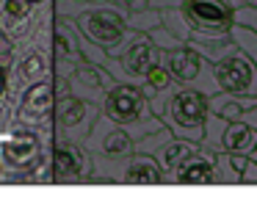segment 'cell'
<instances>
[{
    "label": "cell",
    "mask_w": 257,
    "mask_h": 221,
    "mask_svg": "<svg viewBox=\"0 0 257 221\" xmlns=\"http://www.w3.org/2000/svg\"><path fill=\"white\" fill-rule=\"evenodd\" d=\"M183 14L196 33H229L235 9L227 0H183Z\"/></svg>",
    "instance_id": "cell-13"
},
{
    "label": "cell",
    "mask_w": 257,
    "mask_h": 221,
    "mask_svg": "<svg viewBox=\"0 0 257 221\" xmlns=\"http://www.w3.org/2000/svg\"><path fill=\"white\" fill-rule=\"evenodd\" d=\"M243 6H257V0H240Z\"/></svg>",
    "instance_id": "cell-36"
},
{
    "label": "cell",
    "mask_w": 257,
    "mask_h": 221,
    "mask_svg": "<svg viewBox=\"0 0 257 221\" xmlns=\"http://www.w3.org/2000/svg\"><path fill=\"white\" fill-rule=\"evenodd\" d=\"M122 185H163V169L147 152H133L122 166L119 174Z\"/></svg>",
    "instance_id": "cell-16"
},
{
    "label": "cell",
    "mask_w": 257,
    "mask_h": 221,
    "mask_svg": "<svg viewBox=\"0 0 257 221\" xmlns=\"http://www.w3.org/2000/svg\"><path fill=\"white\" fill-rule=\"evenodd\" d=\"M6 64L9 58H0V99H6Z\"/></svg>",
    "instance_id": "cell-32"
},
{
    "label": "cell",
    "mask_w": 257,
    "mask_h": 221,
    "mask_svg": "<svg viewBox=\"0 0 257 221\" xmlns=\"http://www.w3.org/2000/svg\"><path fill=\"white\" fill-rule=\"evenodd\" d=\"M213 75H216L218 88H224V91L257 94V66L240 47L213 61Z\"/></svg>",
    "instance_id": "cell-11"
},
{
    "label": "cell",
    "mask_w": 257,
    "mask_h": 221,
    "mask_svg": "<svg viewBox=\"0 0 257 221\" xmlns=\"http://www.w3.org/2000/svg\"><path fill=\"white\" fill-rule=\"evenodd\" d=\"M75 25L91 44L102 47L111 58H116L124 50V44L136 36V31L127 28V11H122L113 3H97L83 9L75 17Z\"/></svg>",
    "instance_id": "cell-4"
},
{
    "label": "cell",
    "mask_w": 257,
    "mask_h": 221,
    "mask_svg": "<svg viewBox=\"0 0 257 221\" xmlns=\"http://www.w3.org/2000/svg\"><path fill=\"white\" fill-rule=\"evenodd\" d=\"M249 158H251V160H257V144H254V149L249 152Z\"/></svg>",
    "instance_id": "cell-35"
},
{
    "label": "cell",
    "mask_w": 257,
    "mask_h": 221,
    "mask_svg": "<svg viewBox=\"0 0 257 221\" xmlns=\"http://www.w3.org/2000/svg\"><path fill=\"white\" fill-rule=\"evenodd\" d=\"M169 185H218V166H216V149L196 147L191 158H185L177 169L169 174Z\"/></svg>",
    "instance_id": "cell-15"
},
{
    "label": "cell",
    "mask_w": 257,
    "mask_h": 221,
    "mask_svg": "<svg viewBox=\"0 0 257 221\" xmlns=\"http://www.w3.org/2000/svg\"><path fill=\"white\" fill-rule=\"evenodd\" d=\"M113 6H119L122 11H139V9H147V0H111Z\"/></svg>",
    "instance_id": "cell-30"
},
{
    "label": "cell",
    "mask_w": 257,
    "mask_h": 221,
    "mask_svg": "<svg viewBox=\"0 0 257 221\" xmlns=\"http://www.w3.org/2000/svg\"><path fill=\"white\" fill-rule=\"evenodd\" d=\"M80 31L72 17H53V77H67L75 66L83 64Z\"/></svg>",
    "instance_id": "cell-12"
},
{
    "label": "cell",
    "mask_w": 257,
    "mask_h": 221,
    "mask_svg": "<svg viewBox=\"0 0 257 221\" xmlns=\"http://www.w3.org/2000/svg\"><path fill=\"white\" fill-rule=\"evenodd\" d=\"M254 105H257V94H238V91H224V88H218L216 94L207 97V111L221 116V119H227V122L240 119V114L254 108Z\"/></svg>",
    "instance_id": "cell-17"
},
{
    "label": "cell",
    "mask_w": 257,
    "mask_h": 221,
    "mask_svg": "<svg viewBox=\"0 0 257 221\" xmlns=\"http://www.w3.org/2000/svg\"><path fill=\"white\" fill-rule=\"evenodd\" d=\"M161 64L166 66L172 80L180 83V86L196 88V91L207 94V97L218 91L216 75H213V64L207 58H202L188 42L177 44L172 50H161Z\"/></svg>",
    "instance_id": "cell-7"
},
{
    "label": "cell",
    "mask_w": 257,
    "mask_h": 221,
    "mask_svg": "<svg viewBox=\"0 0 257 221\" xmlns=\"http://www.w3.org/2000/svg\"><path fill=\"white\" fill-rule=\"evenodd\" d=\"M161 25L166 28V31H172L180 42H188L191 33H194V28H191L188 20H185V14H183V9H180V6L161 9Z\"/></svg>",
    "instance_id": "cell-22"
},
{
    "label": "cell",
    "mask_w": 257,
    "mask_h": 221,
    "mask_svg": "<svg viewBox=\"0 0 257 221\" xmlns=\"http://www.w3.org/2000/svg\"><path fill=\"white\" fill-rule=\"evenodd\" d=\"M12 47H14V42L6 36V33L0 31V58H9V53H12Z\"/></svg>",
    "instance_id": "cell-31"
},
{
    "label": "cell",
    "mask_w": 257,
    "mask_h": 221,
    "mask_svg": "<svg viewBox=\"0 0 257 221\" xmlns=\"http://www.w3.org/2000/svg\"><path fill=\"white\" fill-rule=\"evenodd\" d=\"M147 36L152 39V44H155L158 50H172V47H177V44H185V42H180L177 36H174L172 31H166L163 25H158V28H152Z\"/></svg>",
    "instance_id": "cell-26"
},
{
    "label": "cell",
    "mask_w": 257,
    "mask_h": 221,
    "mask_svg": "<svg viewBox=\"0 0 257 221\" xmlns=\"http://www.w3.org/2000/svg\"><path fill=\"white\" fill-rule=\"evenodd\" d=\"M25 3H28L31 9H36L42 17H56V11H53V0H25Z\"/></svg>",
    "instance_id": "cell-29"
},
{
    "label": "cell",
    "mask_w": 257,
    "mask_h": 221,
    "mask_svg": "<svg viewBox=\"0 0 257 221\" xmlns=\"http://www.w3.org/2000/svg\"><path fill=\"white\" fill-rule=\"evenodd\" d=\"M240 185H257V160L249 158V163L240 171Z\"/></svg>",
    "instance_id": "cell-28"
},
{
    "label": "cell",
    "mask_w": 257,
    "mask_h": 221,
    "mask_svg": "<svg viewBox=\"0 0 257 221\" xmlns=\"http://www.w3.org/2000/svg\"><path fill=\"white\" fill-rule=\"evenodd\" d=\"M94 158L89 147L78 141H53L50 155V185H78L91 182Z\"/></svg>",
    "instance_id": "cell-9"
},
{
    "label": "cell",
    "mask_w": 257,
    "mask_h": 221,
    "mask_svg": "<svg viewBox=\"0 0 257 221\" xmlns=\"http://www.w3.org/2000/svg\"><path fill=\"white\" fill-rule=\"evenodd\" d=\"M235 22L257 31V6H240V9H235Z\"/></svg>",
    "instance_id": "cell-27"
},
{
    "label": "cell",
    "mask_w": 257,
    "mask_h": 221,
    "mask_svg": "<svg viewBox=\"0 0 257 221\" xmlns=\"http://www.w3.org/2000/svg\"><path fill=\"white\" fill-rule=\"evenodd\" d=\"M152 9H172V6H183V0H147Z\"/></svg>",
    "instance_id": "cell-33"
},
{
    "label": "cell",
    "mask_w": 257,
    "mask_h": 221,
    "mask_svg": "<svg viewBox=\"0 0 257 221\" xmlns=\"http://www.w3.org/2000/svg\"><path fill=\"white\" fill-rule=\"evenodd\" d=\"M100 114L108 116L111 122H116L119 127H124L133 141L163 127V122L152 114L141 88L133 86V83H113L100 102Z\"/></svg>",
    "instance_id": "cell-3"
},
{
    "label": "cell",
    "mask_w": 257,
    "mask_h": 221,
    "mask_svg": "<svg viewBox=\"0 0 257 221\" xmlns=\"http://www.w3.org/2000/svg\"><path fill=\"white\" fill-rule=\"evenodd\" d=\"M229 36H232V42L238 44V47L243 50V53L254 61V66H257V31H251V28L238 25V22H235V25L229 28Z\"/></svg>",
    "instance_id": "cell-24"
},
{
    "label": "cell",
    "mask_w": 257,
    "mask_h": 221,
    "mask_svg": "<svg viewBox=\"0 0 257 221\" xmlns=\"http://www.w3.org/2000/svg\"><path fill=\"white\" fill-rule=\"evenodd\" d=\"M53 108H56V83H53V77H47L23 91L17 108H14V119L28 127H36V130L53 133Z\"/></svg>",
    "instance_id": "cell-10"
},
{
    "label": "cell",
    "mask_w": 257,
    "mask_h": 221,
    "mask_svg": "<svg viewBox=\"0 0 257 221\" xmlns=\"http://www.w3.org/2000/svg\"><path fill=\"white\" fill-rule=\"evenodd\" d=\"M53 149V133L14 119L0 133V182H28V174Z\"/></svg>",
    "instance_id": "cell-2"
},
{
    "label": "cell",
    "mask_w": 257,
    "mask_h": 221,
    "mask_svg": "<svg viewBox=\"0 0 257 221\" xmlns=\"http://www.w3.org/2000/svg\"><path fill=\"white\" fill-rule=\"evenodd\" d=\"M155 64H161V50L152 44V39L147 33H136L116 58L108 55L105 69L111 72V77L116 83H133V86H139L141 77Z\"/></svg>",
    "instance_id": "cell-8"
},
{
    "label": "cell",
    "mask_w": 257,
    "mask_h": 221,
    "mask_svg": "<svg viewBox=\"0 0 257 221\" xmlns=\"http://www.w3.org/2000/svg\"><path fill=\"white\" fill-rule=\"evenodd\" d=\"M56 83V108H53V141H78L86 144L94 127L100 108L67 88L64 77H53Z\"/></svg>",
    "instance_id": "cell-6"
},
{
    "label": "cell",
    "mask_w": 257,
    "mask_h": 221,
    "mask_svg": "<svg viewBox=\"0 0 257 221\" xmlns=\"http://www.w3.org/2000/svg\"><path fill=\"white\" fill-rule=\"evenodd\" d=\"M205 116H207V94L196 88L174 83L172 94L166 97L163 108L158 111V119L172 130V136L188 138V141H202L205 133Z\"/></svg>",
    "instance_id": "cell-5"
},
{
    "label": "cell",
    "mask_w": 257,
    "mask_h": 221,
    "mask_svg": "<svg viewBox=\"0 0 257 221\" xmlns=\"http://www.w3.org/2000/svg\"><path fill=\"white\" fill-rule=\"evenodd\" d=\"M257 144V130L249 127L246 122L235 119V122H227L224 125V133H221V141H218V149L224 152H240V155H249Z\"/></svg>",
    "instance_id": "cell-19"
},
{
    "label": "cell",
    "mask_w": 257,
    "mask_h": 221,
    "mask_svg": "<svg viewBox=\"0 0 257 221\" xmlns=\"http://www.w3.org/2000/svg\"><path fill=\"white\" fill-rule=\"evenodd\" d=\"M53 77V20L42 22L31 36L14 42L6 64V99L17 108L28 86Z\"/></svg>",
    "instance_id": "cell-1"
},
{
    "label": "cell",
    "mask_w": 257,
    "mask_h": 221,
    "mask_svg": "<svg viewBox=\"0 0 257 221\" xmlns=\"http://www.w3.org/2000/svg\"><path fill=\"white\" fill-rule=\"evenodd\" d=\"M64 80H67V88H69V91L78 94V97L86 99V102L97 105V108H100L105 91L113 86V83H116L105 66L91 64V61H83L80 66H75V69L69 72L67 77H64Z\"/></svg>",
    "instance_id": "cell-14"
},
{
    "label": "cell",
    "mask_w": 257,
    "mask_h": 221,
    "mask_svg": "<svg viewBox=\"0 0 257 221\" xmlns=\"http://www.w3.org/2000/svg\"><path fill=\"white\" fill-rule=\"evenodd\" d=\"M161 25V9H139V11H127V28L136 33H150L152 28Z\"/></svg>",
    "instance_id": "cell-23"
},
{
    "label": "cell",
    "mask_w": 257,
    "mask_h": 221,
    "mask_svg": "<svg viewBox=\"0 0 257 221\" xmlns=\"http://www.w3.org/2000/svg\"><path fill=\"white\" fill-rule=\"evenodd\" d=\"M53 3H56V0H53Z\"/></svg>",
    "instance_id": "cell-37"
},
{
    "label": "cell",
    "mask_w": 257,
    "mask_h": 221,
    "mask_svg": "<svg viewBox=\"0 0 257 221\" xmlns=\"http://www.w3.org/2000/svg\"><path fill=\"white\" fill-rule=\"evenodd\" d=\"M172 86H174V80H172V75H169V69L163 64H155L139 83V88H141V94L147 97V102H152L155 97L166 94Z\"/></svg>",
    "instance_id": "cell-21"
},
{
    "label": "cell",
    "mask_w": 257,
    "mask_h": 221,
    "mask_svg": "<svg viewBox=\"0 0 257 221\" xmlns=\"http://www.w3.org/2000/svg\"><path fill=\"white\" fill-rule=\"evenodd\" d=\"M227 3L232 6V9H240V6H243V3H240V0H227Z\"/></svg>",
    "instance_id": "cell-34"
},
{
    "label": "cell",
    "mask_w": 257,
    "mask_h": 221,
    "mask_svg": "<svg viewBox=\"0 0 257 221\" xmlns=\"http://www.w3.org/2000/svg\"><path fill=\"white\" fill-rule=\"evenodd\" d=\"M196 147H199L196 141H188V138H177V136H172L161 149H158L155 155H152V158L158 160V166L163 169V182L169 180V174H172V171L177 169V166L183 163L185 158H191V155L196 152Z\"/></svg>",
    "instance_id": "cell-18"
},
{
    "label": "cell",
    "mask_w": 257,
    "mask_h": 221,
    "mask_svg": "<svg viewBox=\"0 0 257 221\" xmlns=\"http://www.w3.org/2000/svg\"><path fill=\"white\" fill-rule=\"evenodd\" d=\"M216 166H218V185H240V174L232 169L229 155L224 149H216Z\"/></svg>",
    "instance_id": "cell-25"
},
{
    "label": "cell",
    "mask_w": 257,
    "mask_h": 221,
    "mask_svg": "<svg viewBox=\"0 0 257 221\" xmlns=\"http://www.w3.org/2000/svg\"><path fill=\"white\" fill-rule=\"evenodd\" d=\"M188 44L196 50V53L202 55V58H207L213 64V61H218L221 55H227L229 50H235L238 44L232 42V36L229 33H191Z\"/></svg>",
    "instance_id": "cell-20"
}]
</instances>
